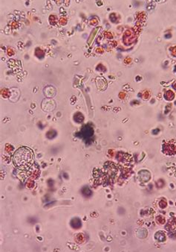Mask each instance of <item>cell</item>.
<instances>
[{
    "mask_svg": "<svg viewBox=\"0 0 176 252\" xmlns=\"http://www.w3.org/2000/svg\"><path fill=\"white\" fill-rule=\"evenodd\" d=\"M34 153L28 148H20L14 154V164L22 170L29 169L34 163Z\"/></svg>",
    "mask_w": 176,
    "mask_h": 252,
    "instance_id": "1",
    "label": "cell"
}]
</instances>
